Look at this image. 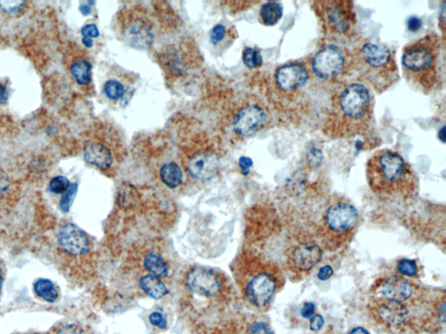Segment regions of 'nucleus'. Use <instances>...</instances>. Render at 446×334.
I'll return each mask as SVG.
<instances>
[{
	"mask_svg": "<svg viewBox=\"0 0 446 334\" xmlns=\"http://www.w3.org/2000/svg\"><path fill=\"white\" fill-rule=\"evenodd\" d=\"M186 286L194 295L213 297L219 293L221 283L213 272L203 268H196L187 273Z\"/></svg>",
	"mask_w": 446,
	"mask_h": 334,
	"instance_id": "nucleus-18",
	"label": "nucleus"
},
{
	"mask_svg": "<svg viewBox=\"0 0 446 334\" xmlns=\"http://www.w3.org/2000/svg\"><path fill=\"white\" fill-rule=\"evenodd\" d=\"M56 334H85L80 326L69 324L62 327Z\"/></svg>",
	"mask_w": 446,
	"mask_h": 334,
	"instance_id": "nucleus-38",
	"label": "nucleus"
},
{
	"mask_svg": "<svg viewBox=\"0 0 446 334\" xmlns=\"http://www.w3.org/2000/svg\"><path fill=\"white\" fill-rule=\"evenodd\" d=\"M138 77L129 71L113 66L103 84L102 92L113 106H126L136 91Z\"/></svg>",
	"mask_w": 446,
	"mask_h": 334,
	"instance_id": "nucleus-15",
	"label": "nucleus"
},
{
	"mask_svg": "<svg viewBox=\"0 0 446 334\" xmlns=\"http://www.w3.org/2000/svg\"><path fill=\"white\" fill-rule=\"evenodd\" d=\"M58 241L64 252L72 256H82L90 250V241L82 229L68 223L59 229Z\"/></svg>",
	"mask_w": 446,
	"mask_h": 334,
	"instance_id": "nucleus-19",
	"label": "nucleus"
},
{
	"mask_svg": "<svg viewBox=\"0 0 446 334\" xmlns=\"http://www.w3.org/2000/svg\"><path fill=\"white\" fill-rule=\"evenodd\" d=\"M70 182L68 178L64 176H56L53 178L49 183V190L55 194H65L70 187Z\"/></svg>",
	"mask_w": 446,
	"mask_h": 334,
	"instance_id": "nucleus-33",
	"label": "nucleus"
},
{
	"mask_svg": "<svg viewBox=\"0 0 446 334\" xmlns=\"http://www.w3.org/2000/svg\"><path fill=\"white\" fill-rule=\"evenodd\" d=\"M352 74L358 83L382 94L398 82V66L393 50L384 44L366 41L351 52Z\"/></svg>",
	"mask_w": 446,
	"mask_h": 334,
	"instance_id": "nucleus-5",
	"label": "nucleus"
},
{
	"mask_svg": "<svg viewBox=\"0 0 446 334\" xmlns=\"http://www.w3.org/2000/svg\"><path fill=\"white\" fill-rule=\"evenodd\" d=\"M149 322L154 326L158 327V328L164 330L167 327V322L165 317L162 313L159 312H154L149 315Z\"/></svg>",
	"mask_w": 446,
	"mask_h": 334,
	"instance_id": "nucleus-34",
	"label": "nucleus"
},
{
	"mask_svg": "<svg viewBox=\"0 0 446 334\" xmlns=\"http://www.w3.org/2000/svg\"><path fill=\"white\" fill-rule=\"evenodd\" d=\"M3 284H4V277H3L1 268H0V292H1Z\"/></svg>",
	"mask_w": 446,
	"mask_h": 334,
	"instance_id": "nucleus-48",
	"label": "nucleus"
},
{
	"mask_svg": "<svg viewBox=\"0 0 446 334\" xmlns=\"http://www.w3.org/2000/svg\"><path fill=\"white\" fill-rule=\"evenodd\" d=\"M374 98L360 83L342 86L335 91L325 118L323 131L335 140L366 134L373 122Z\"/></svg>",
	"mask_w": 446,
	"mask_h": 334,
	"instance_id": "nucleus-1",
	"label": "nucleus"
},
{
	"mask_svg": "<svg viewBox=\"0 0 446 334\" xmlns=\"http://www.w3.org/2000/svg\"><path fill=\"white\" fill-rule=\"evenodd\" d=\"M73 79L80 86H87L92 83V65L86 59H78L70 66Z\"/></svg>",
	"mask_w": 446,
	"mask_h": 334,
	"instance_id": "nucleus-25",
	"label": "nucleus"
},
{
	"mask_svg": "<svg viewBox=\"0 0 446 334\" xmlns=\"http://www.w3.org/2000/svg\"><path fill=\"white\" fill-rule=\"evenodd\" d=\"M26 5L28 2L20 0H3L0 1V10L6 15H15L22 12Z\"/></svg>",
	"mask_w": 446,
	"mask_h": 334,
	"instance_id": "nucleus-31",
	"label": "nucleus"
},
{
	"mask_svg": "<svg viewBox=\"0 0 446 334\" xmlns=\"http://www.w3.org/2000/svg\"><path fill=\"white\" fill-rule=\"evenodd\" d=\"M323 254V248L314 239H301L291 245L285 254L287 268L298 277L307 275L322 261Z\"/></svg>",
	"mask_w": 446,
	"mask_h": 334,
	"instance_id": "nucleus-14",
	"label": "nucleus"
},
{
	"mask_svg": "<svg viewBox=\"0 0 446 334\" xmlns=\"http://www.w3.org/2000/svg\"><path fill=\"white\" fill-rule=\"evenodd\" d=\"M368 310L375 322L388 328L403 327L411 319L407 306L382 297L372 296L368 303Z\"/></svg>",
	"mask_w": 446,
	"mask_h": 334,
	"instance_id": "nucleus-16",
	"label": "nucleus"
},
{
	"mask_svg": "<svg viewBox=\"0 0 446 334\" xmlns=\"http://www.w3.org/2000/svg\"><path fill=\"white\" fill-rule=\"evenodd\" d=\"M143 266L149 275L156 277V278L163 279L169 275V266L162 256L154 254V252L146 256L144 259Z\"/></svg>",
	"mask_w": 446,
	"mask_h": 334,
	"instance_id": "nucleus-26",
	"label": "nucleus"
},
{
	"mask_svg": "<svg viewBox=\"0 0 446 334\" xmlns=\"http://www.w3.org/2000/svg\"><path fill=\"white\" fill-rule=\"evenodd\" d=\"M186 55L187 53L183 52L180 46L167 47L160 54V62L165 72L169 76L174 77L185 75L189 66V59Z\"/></svg>",
	"mask_w": 446,
	"mask_h": 334,
	"instance_id": "nucleus-20",
	"label": "nucleus"
},
{
	"mask_svg": "<svg viewBox=\"0 0 446 334\" xmlns=\"http://www.w3.org/2000/svg\"><path fill=\"white\" fill-rule=\"evenodd\" d=\"M139 194L135 187L130 184H124L117 194V204L120 207L129 209L138 201Z\"/></svg>",
	"mask_w": 446,
	"mask_h": 334,
	"instance_id": "nucleus-28",
	"label": "nucleus"
},
{
	"mask_svg": "<svg viewBox=\"0 0 446 334\" xmlns=\"http://www.w3.org/2000/svg\"><path fill=\"white\" fill-rule=\"evenodd\" d=\"M324 325V319L321 315H315L310 318V327L312 331L314 332H317L319 331L322 327Z\"/></svg>",
	"mask_w": 446,
	"mask_h": 334,
	"instance_id": "nucleus-39",
	"label": "nucleus"
},
{
	"mask_svg": "<svg viewBox=\"0 0 446 334\" xmlns=\"http://www.w3.org/2000/svg\"><path fill=\"white\" fill-rule=\"evenodd\" d=\"M348 334H371L369 331L363 326H357L352 328Z\"/></svg>",
	"mask_w": 446,
	"mask_h": 334,
	"instance_id": "nucleus-45",
	"label": "nucleus"
},
{
	"mask_svg": "<svg viewBox=\"0 0 446 334\" xmlns=\"http://www.w3.org/2000/svg\"><path fill=\"white\" fill-rule=\"evenodd\" d=\"M407 26L410 31L416 32L420 29L422 22L420 19L417 18V17H411V18L408 20Z\"/></svg>",
	"mask_w": 446,
	"mask_h": 334,
	"instance_id": "nucleus-43",
	"label": "nucleus"
},
{
	"mask_svg": "<svg viewBox=\"0 0 446 334\" xmlns=\"http://www.w3.org/2000/svg\"><path fill=\"white\" fill-rule=\"evenodd\" d=\"M283 15L284 8L280 2H266L260 9L259 20L265 26H274L280 21Z\"/></svg>",
	"mask_w": 446,
	"mask_h": 334,
	"instance_id": "nucleus-24",
	"label": "nucleus"
},
{
	"mask_svg": "<svg viewBox=\"0 0 446 334\" xmlns=\"http://www.w3.org/2000/svg\"><path fill=\"white\" fill-rule=\"evenodd\" d=\"M442 41L434 33L405 47L402 54L403 73L409 85L425 95L443 85Z\"/></svg>",
	"mask_w": 446,
	"mask_h": 334,
	"instance_id": "nucleus-4",
	"label": "nucleus"
},
{
	"mask_svg": "<svg viewBox=\"0 0 446 334\" xmlns=\"http://www.w3.org/2000/svg\"><path fill=\"white\" fill-rule=\"evenodd\" d=\"M140 288L150 298L160 299L169 293V289L159 278L151 275L143 276L140 279Z\"/></svg>",
	"mask_w": 446,
	"mask_h": 334,
	"instance_id": "nucleus-23",
	"label": "nucleus"
},
{
	"mask_svg": "<svg viewBox=\"0 0 446 334\" xmlns=\"http://www.w3.org/2000/svg\"><path fill=\"white\" fill-rule=\"evenodd\" d=\"M122 140L113 128H109L102 138L89 141L84 147V158L100 170L110 169L123 147Z\"/></svg>",
	"mask_w": 446,
	"mask_h": 334,
	"instance_id": "nucleus-13",
	"label": "nucleus"
},
{
	"mask_svg": "<svg viewBox=\"0 0 446 334\" xmlns=\"http://www.w3.org/2000/svg\"><path fill=\"white\" fill-rule=\"evenodd\" d=\"M10 188V180L8 175L4 171L0 169V198L5 196Z\"/></svg>",
	"mask_w": 446,
	"mask_h": 334,
	"instance_id": "nucleus-37",
	"label": "nucleus"
},
{
	"mask_svg": "<svg viewBox=\"0 0 446 334\" xmlns=\"http://www.w3.org/2000/svg\"><path fill=\"white\" fill-rule=\"evenodd\" d=\"M237 38L236 27L227 21L216 24L210 33L211 49L216 55H223L232 46Z\"/></svg>",
	"mask_w": 446,
	"mask_h": 334,
	"instance_id": "nucleus-21",
	"label": "nucleus"
},
{
	"mask_svg": "<svg viewBox=\"0 0 446 334\" xmlns=\"http://www.w3.org/2000/svg\"><path fill=\"white\" fill-rule=\"evenodd\" d=\"M270 122L269 108L257 97L241 100L230 113V130L239 140H248L263 131Z\"/></svg>",
	"mask_w": 446,
	"mask_h": 334,
	"instance_id": "nucleus-9",
	"label": "nucleus"
},
{
	"mask_svg": "<svg viewBox=\"0 0 446 334\" xmlns=\"http://www.w3.org/2000/svg\"><path fill=\"white\" fill-rule=\"evenodd\" d=\"M249 334H275L264 322H256L251 325L249 330Z\"/></svg>",
	"mask_w": 446,
	"mask_h": 334,
	"instance_id": "nucleus-35",
	"label": "nucleus"
},
{
	"mask_svg": "<svg viewBox=\"0 0 446 334\" xmlns=\"http://www.w3.org/2000/svg\"><path fill=\"white\" fill-rule=\"evenodd\" d=\"M82 42H83L84 45H85L86 47H92L93 46V40H92V39L83 38L82 39Z\"/></svg>",
	"mask_w": 446,
	"mask_h": 334,
	"instance_id": "nucleus-47",
	"label": "nucleus"
},
{
	"mask_svg": "<svg viewBox=\"0 0 446 334\" xmlns=\"http://www.w3.org/2000/svg\"><path fill=\"white\" fill-rule=\"evenodd\" d=\"M80 11H82L84 15H89L90 12H91V9H90L89 6H82L80 8Z\"/></svg>",
	"mask_w": 446,
	"mask_h": 334,
	"instance_id": "nucleus-46",
	"label": "nucleus"
},
{
	"mask_svg": "<svg viewBox=\"0 0 446 334\" xmlns=\"http://www.w3.org/2000/svg\"><path fill=\"white\" fill-rule=\"evenodd\" d=\"M8 90L4 84L0 83V104H4L8 102Z\"/></svg>",
	"mask_w": 446,
	"mask_h": 334,
	"instance_id": "nucleus-44",
	"label": "nucleus"
},
{
	"mask_svg": "<svg viewBox=\"0 0 446 334\" xmlns=\"http://www.w3.org/2000/svg\"><path fill=\"white\" fill-rule=\"evenodd\" d=\"M33 291L40 299L46 302H55L59 298V292L55 283L48 279L40 278L33 284Z\"/></svg>",
	"mask_w": 446,
	"mask_h": 334,
	"instance_id": "nucleus-27",
	"label": "nucleus"
},
{
	"mask_svg": "<svg viewBox=\"0 0 446 334\" xmlns=\"http://www.w3.org/2000/svg\"><path fill=\"white\" fill-rule=\"evenodd\" d=\"M360 224V212L348 198L332 197L318 229L322 248L334 252L344 248L354 238Z\"/></svg>",
	"mask_w": 446,
	"mask_h": 334,
	"instance_id": "nucleus-6",
	"label": "nucleus"
},
{
	"mask_svg": "<svg viewBox=\"0 0 446 334\" xmlns=\"http://www.w3.org/2000/svg\"><path fill=\"white\" fill-rule=\"evenodd\" d=\"M82 35L83 38L93 39L99 37L100 32L95 24H89V25L83 26Z\"/></svg>",
	"mask_w": 446,
	"mask_h": 334,
	"instance_id": "nucleus-36",
	"label": "nucleus"
},
{
	"mask_svg": "<svg viewBox=\"0 0 446 334\" xmlns=\"http://www.w3.org/2000/svg\"><path fill=\"white\" fill-rule=\"evenodd\" d=\"M312 6L325 37L332 42L351 39L357 27L354 3L348 0H319Z\"/></svg>",
	"mask_w": 446,
	"mask_h": 334,
	"instance_id": "nucleus-7",
	"label": "nucleus"
},
{
	"mask_svg": "<svg viewBox=\"0 0 446 334\" xmlns=\"http://www.w3.org/2000/svg\"><path fill=\"white\" fill-rule=\"evenodd\" d=\"M396 271L399 275L411 279L418 278L419 273H420V268H419L418 262L414 259H402L398 261Z\"/></svg>",
	"mask_w": 446,
	"mask_h": 334,
	"instance_id": "nucleus-29",
	"label": "nucleus"
},
{
	"mask_svg": "<svg viewBox=\"0 0 446 334\" xmlns=\"http://www.w3.org/2000/svg\"><path fill=\"white\" fill-rule=\"evenodd\" d=\"M220 157L211 149H201L191 155L187 162V170L191 177L200 181H209L220 171Z\"/></svg>",
	"mask_w": 446,
	"mask_h": 334,
	"instance_id": "nucleus-17",
	"label": "nucleus"
},
{
	"mask_svg": "<svg viewBox=\"0 0 446 334\" xmlns=\"http://www.w3.org/2000/svg\"><path fill=\"white\" fill-rule=\"evenodd\" d=\"M160 180L171 189L177 188L183 184L184 174L182 168L174 161L167 162L160 170Z\"/></svg>",
	"mask_w": 446,
	"mask_h": 334,
	"instance_id": "nucleus-22",
	"label": "nucleus"
},
{
	"mask_svg": "<svg viewBox=\"0 0 446 334\" xmlns=\"http://www.w3.org/2000/svg\"><path fill=\"white\" fill-rule=\"evenodd\" d=\"M78 192V185L73 183L70 185L68 191L63 194L62 200H60L59 207L63 212H68L73 200H75V195Z\"/></svg>",
	"mask_w": 446,
	"mask_h": 334,
	"instance_id": "nucleus-32",
	"label": "nucleus"
},
{
	"mask_svg": "<svg viewBox=\"0 0 446 334\" xmlns=\"http://www.w3.org/2000/svg\"><path fill=\"white\" fill-rule=\"evenodd\" d=\"M285 279L284 273L277 265L272 263L263 264L248 281L245 295L251 305L257 308L269 306L281 288H284Z\"/></svg>",
	"mask_w": 446,
	"mask_h": 334,
	"instance_id": "nucleus-11",
	"label": "nucleus"
},
{
	"mask_svg": "<svg viewBox=\"0 0 446 334\" xmlns=\"http://www.w3.org/2000/svg\"><path fill=\"white\" fill-rule=\"evenodd\" d=\"M373 296L393 300L410 308L425 301L427 293L411 279L394 273L382 277L371 290Z\"/></svg>",
	"mask_w": 446,
	"mask_h": 334,
	"instance_id": "nucleus-12",
	"label": "nucleus"
},
{
	"mask_svg": "<svg viewBox=\"0 0 446 334\" xmlns=\"http://www.w3.org/2000/svg\"><path fill=\"white\" fill-rule=\"evenodd\" d=\"M333 268H332L331 266L325 265L324 266H322V268H320L319 272H318L317 273V277L318 279H320V281H324L330 279L331 277L333 275Z\"/></svg>",
	"mask_w": 446,
	"mask_h": 334,
	"instance_id": "nucleus-41",
	"label": "nucleus"
},
{
	"mask_svg": "<svg viewBox=\"0 0 446 334\" xmlns=\"http://www.w3.org/2000/svg\"><path fill=\"white\" fill-rule=\"evenodd\" d=\"M116 30L126 45L137 50H147L154 39L152 19L143 9L124 8L116 18Z\"/></svg>",
	"mask_w": 446,
	"mask_h": 334,
	"instance_id": "nucleus-10",
	"label": "nucleus"
},
{
	"mask_svg": "<svg viewBox=\"0 0 446 334\" xmlns=\"http://www.w3.org/2000/svg\"><path fill=\"white\" fill-rule=\"evenodd\" d=\"M315 82L317 80L308 63L300 60L285 63L271 77L270 102L285 120L301 122L310 113Z\"/></svg>",
	"mask_w": 446,
	"mask_h": 334,
	"instance_id": "nucleus-2",
	"label": "nucleus"
},
{
	"mask_svg": "<svg viewBox=\"0 0 446 334\" xmlns=\"http://www.w3.org/2000/svg\"><path fill=\"white\" fill-rule=\"evenodd\" d=\"M308 64L315 79L322 84H340L352 75L351 52L338 44H325Z\"/></svg>",
	"mask_w": 446,
	"mask_h": 334,
	"instance_id": "nucleus-8",
	"label": "nucleus"
},
{
	"mask_svg": "<svg viewBox=\"0 0 446 334\" xmlns=\"http://www.w3.org/2000/svg\"><path fill=\"white\" fill-rule=\"evenodd\" d=\"M253 162L248 157H241L239 160V167L244 175L250 173V167H252Z\"/></svg>",
	"mask_w": 446,
	"mask_h": 334,
	"instance_id": "nucleus-42",
	"label": "nucleus"
},
{
	"mask_svg": "<svg viewBox=\"0 0 446 334\" xmlns=\"http://www.w3.org/2000/svg\"><path fill=\"white\" fill-rule=\"evenodd\" d=\"M315 312H316V306H315L314 304L306 302L301 310V315L305 319H310L311 317L315 315Z\"/></svg>",
	"mask_w": 446,
	"mask_h": 334,
	"instance_id": "nucleus-40",
	"label": "nucleus"
},
{
	"mask_svg": "<svg viewBox=\"0 0 446 334\" xmlns=\"http://www.w3.org/2000/svg\"><path fill=\"white\" fill-rule=\"evenodd\" d=\"M243 62L248 68H260L263 63V56L259 50L252 47H245L243 52Z\"/></svg>",
	"mask_w": 446,
	"mask_h": 334,
	"instance_id": "nucleus-30",
	"label": "nucleus"
},
{
	"mask_svg": "<svg viewBox=\"0 0 446 334\" xmlns=\"http://www.w3.org/2000/svg\"><path fill=\"white\" fill-rule=\"evenodd\" d=\"M366 177L371 192L382 201L408 202L418 197L417 174L397 151L384 149L372 155L367 162Z\"/></svg>",
	"mask_w": 446,
	"mask_h": 334,
	"instance_id": "nucleus-3",
	"label": "nucleus"
}]
</instances>
